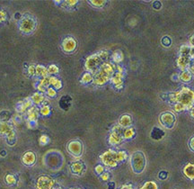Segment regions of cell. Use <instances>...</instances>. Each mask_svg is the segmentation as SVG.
<instances>
[{
	"mask_svg": "<svg viewBox=\"0 0 194 189\" xmlns=\"http://www.w3.org/2000/svg\"><path fill=\"white\" fill-rule=\"evenodd\" d=\"M168 97L169 102L175 103L174 110L176 112L191 109L194 104V92L188 87H182L179 92L169 94Z\"/></svg>",
	"mask_w": 194,
	"mask_h": 189,
	"instance_id": "6da1fadb",
	"label": "cell"
},
{
	"mask_svg": "<svg viewBox=\"0 0 194 189\" xmlns=\"http://www.w3.org/2000/svg\"><path fill=\"white\" fill-rule=\"evenodd\" d=\"M128 155L126 151H115L113 150H109L105 151L100 156L102 162L109 167H116L120 162L124 161Z\"/></svg>",
	"mask_w": 194,
	"mask_h": 189,
	"instance_id": "7a4b0ae2",
	"label": "cell"
},
{
	"mask_svg": "<svg viewBox=\"0 0 194 189\" xmlns=\"http://www.w3.org/2000/svg\"><path fill=\"white\" fill-rule=\"evenodd\" d=\"M113 72H114V69L111 64L103 63L101 67L94 72L93 77V83L98 86L104 85L109 79L111 78Z\"/></svg>",
	"mask_w": 194,
	"mask_h": 189,
	"instance_id": "3957f363",
	"label": "cell"
},
{
	"mask_svg": "<svg viewBox=\"0 0 194 189\" xmlns=\"http://www.w3.org/2000/svg\"><path fill=\"white\" fill-rule=\"evenodd\" d=\"M108 58V52L106 51H101L100 53L90 56L86 62V69L91 72H95L102 65L103 61H105Z\"/></svg>",
	"mask_w": 194,
	"mask_h": 189,
	"instance_id": "277c9868",
	"label": "cell"
},
{
	"mask_svg": "<svg viewBox=\"0 0 194 189\" xmlns=\"http://www.w3.org/2000/svg\"><path fill=\"white\" fill-rule=\"evenodd\" d=\"M131 167L134 173H142L146 167V157L141 151H136L131 157L130 160Z\"/></svg>",
	"mask_w": 194,
	"mask_h": 189,
	"instance_id": "5b68a950",
	"label": "cell"
},
{
	"mask_svg": "<svg viewBox=\"0 0 194 189\" xmlns=\"http://www.w3.org/2000/svg\"><path fill=\"white\" fill-rule=\"evenodd\" d=\"M36 27V20L32 16L25 15L22 18L19 28L20 30L24 33H31V32L34 31Z\"/></svg>",
	"mask_w": 194,
	"mask_h": 189,
	"instance_id": "8992f818",
	"label": "cell"
},
{
	"mask_svg": "<svg viewBox=\"0 0 194 189\" xmlns=\"http://www.w3.org/2000/svg\"><path fill=\"white\" fill-rule=\"evenodd\" d=\"M124 129L125 128H122L120 125L114 126L112 128L109 136V143L111 145H118L124 141V137H123Z\"/></svg>",
	"mask_w": 194,
	"mask_h": 189,
	"instance_id": "52a82bcc",
	"label": "cell"
},
{
	"mask_svg": "<svg viewBox=\"0 0 194 189\" xmlns=\"http://www.w3.org/2000/svg\"><path fill=\"white\" fill-rule=\"evenodd\" d=\"M159 122L163 127H165L167 129H172L174 126L176 118H175L174 114L171 112H164L160 114Z\"/></svg>",
	"mask_w": 194,
	"mask_h": 189,
	"instance_id": "ba28073f",
	"label": "cell"
},
{
	"mask_svg": "<svg viewBox=\"0 0 194 189\" xmlns=\"http://www.w3.org/2000/svg\"><path fill=\"white\" fill-rule=\"evenodd\" d=\"M54 186V180L46 175L40 176L36 182V189H53Z\"/></svg>",
	"mask_w": 194,
	"mask_h": 189,
	"instance_id": "9c48e42d",
	"label": "cell"
},
{
	"mask_svg": "<svg viewBox=\"0 0 194 189\" xmlns=\"http://www.w3.org/2000/svg\"><path fill=\"white\" fill-rule=\"evenodd\" d=\"M0 135H6L7 137L8 142L16 139V133L12 125L4 121L0 122Z\"/></svg>",
	"mask_w": 194,
	"mask_h": 189,
	"instance_id": "30bf717a",
	"label": "cell"
},
{
	"mask_svg": "<svg viewBox=\"0 0 194 189\" xmlns=\"http://www.w3.org/2000/svg\"><path fill=\"white\" fill-rule=\"evenodd\" d=\"M68 150L74 157H80L83 153V144L79 141H72L68 145Z\"/></svg>",
	"mask_w": 194,
	"mask_h": 189,
	"instance_id": "8fae6325",
	"label": "cell"
},
{
	"mask_svg": "<svg viewBox=\"0 0 194 189\" xmlns=\"http://www.w3.org/2000/svg\"><path fill=\"white\" fill-rule=\"evenodd\" d=\"M63 50L67 52H72L77 47V41L72 37H68L63 41Z\"/></svg>",
	"mask_w": 194,
	"mask_h": 189,
	"instance_id": "7c38bea8",
	"label": "cell"
},
{
	"mask_svg": "<svg viewBox=\"0 0 194 189\" xmlns=\"http://www.w3.org/2000/svg\"><path fill=\"white\" fill-rule=\"evenodd\" d=\"M22 161L24 165L32 166L36 161V156L32 151H27L23 155Z\"/></svg>",
	"mask_w": 194,
	"mask_h": 189,
	"instance_id": "4fadbf2b",
	"label": "cell"
},
{
	"mask_svg": "<svg viewBox=\"0 0 194 189\" xmlns=\"http://www.w3.org/2000/svg\"><path fill=\"white\" fill-rule=\"evenodd\" d=\"M85 167L86 166L83 162L81 161H76V162H73L71 164V172L74 174V175H77V176H80L81 174L84 172L85 170Z\"/></svg>",
	"mask_w": 194,
	"mask_h": 189,
	"instance_id": "5bb4252c",
	"label": "cell"
},
{
	"mask_svg": "<svg viewBox=\"0 0 194 189\" xmlns=\"http://www.w3.org/2000/svg\"><path fill=\"white\" fill-rule=\"evenodd\" d=\"M40 114V110L36 107L31 105V107L27 110V121H33L37 122Z\"/></svg>",
	"mask_w": 194,
	"mask_h": 189,
	"instance_id": "9a60e30c",
	"label": "cell"
},
{
	"mask_svg": "<svg viewBox=\"0 0 194 189\" xmlns=\"http://www.w3.org/2000/svg\"><path fill=\"white\" fill-rule=\"evenodd\" d=\"M31 104H32V102L31 101V99H25L22 102H19L17 107H16L17 113L23 114L24 112H26L31 106Z\"/></svg>",
	"mask_w": 194,
	"mask_h": 189,
	"instance_id": "2e32d148",
	"label": "cell"
},
{
	"mask_svg": "<svg viewBox=\"0 0 194 189\" xmlns=\"http://www.w3.org/2000/svg\"><path fill=\"white\" fill-rule=\"evenodd\" d=\"M71 102H72V98L69 95H63L59 100V106L63 110L68 111L71 106Z\"/></svg>",
	"mask_w": 194,
	"mask_h": 189,
	"instance_id": "e0dca14e",
	"label": "cell"
},
{
	"mask_svg": "<svg viewBox=\"0 0 194 189\" xmlns=\"http://www.w3.org/2000/svg\"><path fill=\"white\" fill-rule=\"evenodd\" d=\"M151 138L155 141H159V140H162L163 137L165 135V133L163 132L162 129L160 128H157V127H154L152 129V132H151Z\"/></svg>",
	"mask_w": 194,
	"mask_h": 189,
	"instance_id": "ac0fdd59",
	"label": "cell"
},
{
	"mask_svg": "<svg viewBox=\"0 0 194 189\" xmlns=\"http://www.w3.org/2000/svg\"><path fill=\"white\" fill-rule=\"evenodd\" d=\"M183 174L191 180H194V164L188 163L183 168Z\"/></svg>",
	"mask_w": 194,
	"mask_h": 189,
	"instance_id": "d6986e66",
	"label": "cell"
},
{
	"mask_svg": "<svg viewBox=\"0 0 194 189\" xmlns=\"http://www.w3.org/2000/svg\"><path fill=\"white\" fill-rule=\"evenodd\" d=\"M132 124V118L130 115L124 114L122 115L119 120V125L121 126L122 128H129L130 127Z\"/></svg>",
	"mask_w": 194,
	"mask_h": 189,
	"instance_id": "ffe728a7",
	"label": "cell"
},
{
	"mask_svg": "<svg viewBox=\"0 0 194 189\" xmlns=\"http://www.w3.org/2000/svg\"><path fill=\"white\" fill-rule=\"evenodd\" d=\"M44 100H45V96H44V94H42V93H40V92H37V93H34V94L31 95V101L33 104H43L44 102Z\"/></svg>",
	"mask_w": 194,
	"mask_h": 189,
	"instance_id": "44dd1931",
	"label": "cell"
},
{
	"mask_svg": "<svg viewBox=\"0 0 194 189\" xmlns=\"http://www.w3.org/2000/svg\"><path fill=\"white\" fill-rule=\"evenodd\" d=\"M190 61H191V60H190V57L189 56H181L178 60L179 67L182 70H185L187 67L189 66Z\"/></svg>",
	"mask_w": 194,
	"mask_h": 189,
	"instance_id": "7402d4cb",
	"label": "cell"
},
{
	"mask_svg": "<svg viewBox=\"0 0 194 189\" xmlns=\"http://www.w3.org/2000/svg\"><path fill=\"white\" fill-rule=\"evenodd\" d=\"M111 81L115 85L117 88H121L122 87V75L121 73H116L113 77H111Z\"/></svg>",
	"mask_w": 194,
	"mask_h": 189,
	"instance_id": "603a6c76",
	"label": "cell"
},
{
	"mask_svg": "<svg viewBox=\"0 0 194 189\" xmlns=\"http://www.w3.org/2000/svg\"><path fill=\"white\" fill-rule=\"evenodd\" d=\"M35 74H36L38 77L45 78V77H48L49 71H48V69L45 68L44 66L37 65V66H36V72H35Z\"/></svg>",
	"mask_w": 194,
	"mask_h": 189,
	"instance_id": "cb8c5ba5",
	"label": "cell"
},
{
	"mask_svg": "<svg viewBox=\"0 0 194 189\" xmlns=\"http://www.w3.org/2000/svg\"><path fill=\"white\" fill-rule=\"evenodd\" d=\"M50 84L56 89H60L62 87V83L59 79L56 77H50Z\"/></svg>",
	"mask_w": 194,
	"mask_h": 189,
	"instance_id": "d4e9b609",
	"label": "cell"
},
{
	"mask_svg": "<svg viewBox=\"0 0 194 189\" xmlns=\"http://www.w3.org/2000/svg\"><path fill=\"white\" fill-rule=\"evenodd\" d=\"M134 135H135V130H134L133 128H131V127L125 128L124 132H123V137H124V140L131 139Z\"/></svg>",
	"mask_w": 194,
	"mask_h": 189,
	"instance_id": "484cf974",
	"label": "cell"
},
{
	"mask_svg": "<svg viewBox=\"0 0 194 189\" xmlns=\"http://www.w3.org/2000/svg\"><path fill=\"white\" fill-rule=\"evenodd\" d=\"M192 73L190 71L185 70L182 72V74H181L180 76V79H182L183 82H190L192 80Z\"/></svg>",
	"mask_w": 194,
	"mask_h": 189,
	"instance_id": "4316f807",
	"label": "cell"
},
{
	"mask_svg": "<svg viewBox=\"0 0 194 189\" xmlns=\"http://www.w3.org/2000/svg\"><path fill=\"white\" fill-rule=\"evenodd\" d=\"M40 114L43 116H48L50 114V107L46 104H44L40 108Z\"/></svg>",
	"mask_w": 194,
	"mask_h": 189,
	"instance_id": "83f0119b",
	"label": "cell"
},
{
	"mask_svg": "<svg viewBox=\"0 0 194 189\" xmlns=\"http://www.w3.org/2000/svg\"><path fill=\"white\" fill-rule=\"evenodd\" d=\"M140 189H158L157 184L154 181L146 182Z\"/></svg>",
	"mask_w": 194,
	"mask_h": 189,
	"instance_id": "f1b7e54d",
	"label": "cell"
},
{
	"mask_svg": "<svg viewBox=\"0 0 194 189\" xmlns=\"http://www.w3.org/2000/svg\"><path fill=\"white\" fill-rule=\"evenodd\" d=\"M91 81H93V76L91 75V73H86L84 74V76L82 77V79H81V82L82 83H90Z\"/></svg>",
	"mask_w": 194,
	"mask_h": 189,
	"instance_id": "f546056e",
	"label": "cell"
},
{
	"mask_svg": "<svg viewBox=\"0 0 194 189\" xmlns=\"http://www.w3.org/2000/svg\"><path fill=\"white\" fill-rule=\"evenodd\" d=\"M112 58H113V61H115V62H121V61H122V59H123V55H122V53H121V51H115L114 53H113V55H112Z\"/></svg>",
	"mask_w": 194,
	"mask_h": 189,
	"instance_id": "4dcf8cb0",
	"label": "cell"
},
{
	"mask_svg": "<svg viewBox=\"0 0 194 189\" xmlns=\"http://www.w3.org/2000/svg\"><path fill=\"white\" fill-rule=\"evenodd\" d=\"M40 85H41L42 87H44L45 88H48L49 86L50 85V78H49V77L41 78L40 80Z\"/></svg>",
	"mask_w": 194,
	"mask_h": 189,
	"instance_id": "1f68e13d",
	"label": "cell"
},
{
	"mask_svg": "<svg viewBox=\"0 0 194 189\" xmlns=\"http://www.w3.org/2000/svg\"><path fill=\"white\" fill-rule=\"evenodd\" d=\"M182 56H190V52H191V47L189 46H182L181 48V51H180Z\"/></svg>",
	"mask_w": 194,
	"mask_h": 189,
	"instance_id": "d6a6232c",
	"label": "cell"
},
{
	"mask_svg": "<svg viewBox=\"0 0 194 189\" xmlns=\"http://www.w3.org/2000/svg\"><path fill=\"white\" fill-rule=\"evenodd\" d=\"M6 181H7V183L8 185H14V184L16 182V179L14 175H11V174H10V175H7V176L6 177Z\"/></svg>",
	"mask_w": 194,
	"mask_h": 189,
	"instance_id": "836d02e7",
	"label": "cell"
},
{
	"mask_svg": "<svg viewBox=\"0 0 194 189\" xmlns=\"http://www.w3.org/2000/svg\"><path fill=\"white\" fill-rule=\"evenodd\" d=\"M46 93L48 94V96H50V97H55L57 95V92L53 87H48Z\"/></svg>",
	"mask_w": 194,
	"mask_h": 189,
	"instance_id": "e575fe53",
	"label": "cell"
},
{
	"mask_svg": "<svg viewBox=\"0 0 194 189\" xmlns=\"http://www.w3.org/2000/svg\"><path fill=\"white\" fill-rule=\"evenodd\" d=\"M48 71H49V73L50 74H57L58 72H59V68L56 66V65H50V67H49V69H48Z\"/></svg>",
	"mask_w": 194,
	"mask_h": 189,
	"instance_id": "d590c367",
	"label": "cell"
},
{
	"mask_svg": "<svg viewBox=\"0 0 194 189\" xmlns=\"http://www.w3.org/2000/svg\"><path fill=\"white\" fill-rule=\"evenodd\" d=\"M50 142V139L47 135H41L40 138V145H46L48 142Z\"/></svg>",
	"mask_w": 194,
	"mask_h": 189,
	"instance_id": "8d00e7d4",
	"label": "cell"
},
{
	"mask_svg": "<svg viewBox=\"0 0 194 189\" xmlns=\"http://www.w3.org/2000/svg\"><path fill=\"white\" fill-rule=\"evenodd\" d=\"M171 39L168 36H164L163 39H162V43L163 44V46H165V47H169L171 45Z\"/></svg>",
	"mask_w": 194,
	"mask_h": 189,
	"instance_id": "74e56055",
	"label": "cell"
},
{
	"mask_svg": "<svg viewBox=\"0 0 194 189\" xmlns=\"http://www.w3.org/2000/svg\"><path fill=\"white\" fill-rule=\"evenodd\" d=\"M6 19H7V13L0 8V24L2 22L6 21Z\"/></svg>",
	"mask_w": 194,
	"mask_h": 189,
	"instance_id": "f35d334b",
	"label": "cell"
},
{
	"mask_svg": "<svg viewBox=\"0 0 194 189\" xmlns=\"http://www.w3.org/2000/svg\"><path fill=\"white\" fill-rule=\"evenodd\" d=\"M95 172L98 174V175H102V174L104 172V167L102 165H97L95 167Z\"/></svg>",
	"mask_w": 194,
	"mask_h": 189,
	"instance_id": "ab89813d",
	"label": "cell"
},
{
	"mask_svg": "<svg viewBox=\"0 0 194 189\" xmlns=\"http://www.w3.org/2000/svg\"><path fill=\"white\" fill-rule=\"evenodd\" d=\"M90 2L94 7H102L105 3V1H90Z\"/></svg>",
	"mask_w": 194,
	"mask_h": 189,
	"instance_id": "60d3db41",
	"label": "cell"
},
{
	"mask_svg": "<svg viewBox=\"0 0 194 189\" xmlns=\"http://www.w3.org/2000/svg\"><path fill=\"white\" fill-rule=\"evenodd\" d=\"M167 172L166 171H161V172H159L158 174V177L160 178V179H165V178H167Z\"/></svg>",
	"mask_w": 194,
	"mask_h": 189,
	"instance_id": "b9f144b4",
	"label": "cell"
},
{
	"mask_svg": "<svg viewBox=\"0 0 194 189\" xmlns=\"http://www.w3.org/2000/svg\"><path fill=\"white\" fill-rule=\"evenodd\" d=\"M109 177H110V173L109 172H103L101 175L102 180H103V181H107L109 179Z\"/></svg>",
	"mask_w": 194,
	"mask_h": 189,
	"instance_id": "7bdbcfd3",
	"label": "cell"
},
{
	"mask_svg": "<svg viewBox=\"0 0 194 189\" xmlns=\"http://www.w3.org/2000/svg\"><path fill=\"white\" fill-rule=\"evenodd\" d=\"M28 71H29V74L30 75H35V72H36V67H34L33 65H31L30 66L29 68H28Z\"/></svg>",
	"mask_w": 194,
	"mask_h": 189,
	"instance_id": "ee69618b",
	"label": "cell"
},
{
	"mask_svg": "<svg viewBox=\"0 0 194 189\" xmlns=\"http://www.w3.org/2000/svg\"><path fill=\"white\" fill-rule=\"evenodd\" d=\"M120 189H135L132 184H125Z\"/></svg>",
	"mask_w": 194,
	"mask_h": 189,
	"instance_id": "f6af8a7d",
	"label": "cell"
},
{
	"mask_svg": "<svg viewBox=\"0 0 194 189\" xmlns=\"http://www.w3.org/2000/svg\"><path fill=\"white\" fill-rule=\"evenodd\" d=\"M161 3L159 2V1H155L154 2V4H153V7L155 8V10H158V9H160V7H161Z\"/></svg>",
	"mask_w": 194,
	"mask_h": 189,
	"instance_id": "bcb514c9",
	"label": "cell"
},
{
	"mask_svg": "<svg viewBox=\"0 0 194 189\" xmlns=\"http://www.w3.org/2000/svg\"><path fill=\"white\" fill-rule=\"evenodd\" d=\"M189 145H190V148H191V150H193L194 151V137H192V138L191 139V141H190V143H189Z\"/></svg>",
	"mask_w": 194,
	"mask_h": 189,
	"instance_id": "7dc6e473",
	"label": "cell"
},
{
	"mask_svg": "<svg viewBox=\"0 0 194 189\" xmlns=\"http://www.w3.org/2000/svg\"><path fill=\"white\" fill-rule=\"evenodd\" d=\"M77 3H78V1H66V4H67V5H69V7L75 6Z\"/></svg>",
	"mask_w": 194,
	"mask_h": 189,
	"instance_id": "c3c4849f",
	"label": "cell"
},
{
	"mask_svg": "<svg viewBox=\"0 0 194 189\" xmlns=\"http://www.w3.org/2000/svg\"><path fill=\"white\" fill-rule=\"evenodd\" d=\"M114 187H115V184H114L113 182H111V183H109V185H108V188L109 189H114Z\"/></svg>",
	"mask_w": 194,
	"mask_h": 189,
	"instance_id": "681fc988",
	"label": "cell"
},
{
	"mask_svg": "<svg viewBox=\"0 0 194 189\" xmlns=\"http://www.w3.org/2000/svg\"><path fill=\"white\" fill-rule=\"evenodd\" d=\"M190 42H191V44H192V45L194 47V35H192V36L191 37V39H190Z\"/></svg>",
	"mask_w": 194,
	"mask_h": 189,
	"instance_id": "f907efd6",
	"label": "cell"
},
{
	"mask_svg": "<svg viewBox=\"0 0 194 189\" xmlns=\"http://www.w3.org/2000/svg\"><path fill=\"white\" fill-rule=\"evenodd\" d=\"M191 116L194 118V107H192V109H191Z\"/></svg>",
	"mask_w": 194,
	"mask_h": 189,
	"instance_id": "816d5d0a",
	"label": "cell"
},
{
	"mask_svg": "<svg viewBox=\"0 0 194 189\" xmlns=\"http://www.w3.org/2000/svg\"><path fill=\"white\" fill-rule=\"evenodd\" d=\"M192 72L194 73V64L192 65Z\"/></svg>",
	"mask_w": 194,
	"mask_h": 189,
	"instance_id": "f5cc1de1",
	"label": "cell"
},
{
	"mask_svg": "<svg viewBox=\"0 0 194 189\" xmlns=\"http://www.w3.org/2000/svg\"><path fill=\"white\" fill-rule=\"evenodd\" d=\"M70 189H81V188H70Z\"/></svg>",
	"mask_w": 194,
	"mask_h": 189,
	"instance_id": "db71d44e",
	"label": "cell"
},
{
	"mask_svg": "<svg viewBox=\"0 0 194 189\" xmlns=\"http://www.w3.org/2000/svg\"><path fill=\"white\" fill-rule=\"evenodd\" d=\"M58 189H62V188H58Z\"/></svg>",
	"mask_w": 194,
	"mask_h": 189,
	"instance_id": "11a10c76",
	"label": "cell"
}]
</instances>
